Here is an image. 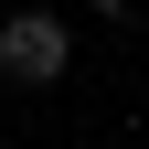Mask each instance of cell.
<instances>
[{
    "instance_id": "obj_2",
    "label": "cell",
    "mask_w": 149,
    "mask_h": 149,
    "mask_svg": "<svg viewBox=\"0 0 149 149\" xmlns=\"http://www.w3.org/2000/svg\"><path fill=\"white\" fill-rule=\"evenodd\" d=\"M85 11H96V22H128V11H139V0H85Z\"/></svg>"
},
{
    "instance_id": "obj_1",
    "label": "cell",
    "mask_w": 149,
    "mask_h": 149,
    "mask_svg": "<svg viewBox=\"0 0 149 149\" xmlns=\"http://www.w3.org/2000/svg\"><path fill=\"white\" fill-rule=\"evenodd\" d=\"M64 64H74L64 11H11L0 22V85H64Z\"/></svg>"
}]
</instances>
